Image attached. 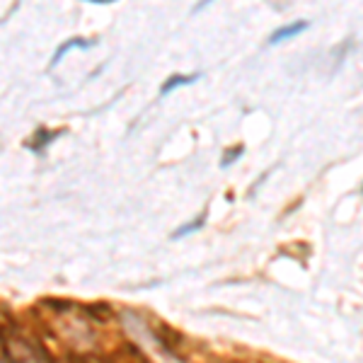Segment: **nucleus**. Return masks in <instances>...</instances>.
Segmentation results:
<instances>
[{
	"instance_id": "nucleus-1",
	"label": "nucleus",
	"mask_w": 363,
	"mask_h": 363,
	"mask_svg": "<svg viewBox=\"0 0 363 363\" xmlns=\"http://www.w3.org/2000/svg\"><path fill=\"white\" fill-rule=\"evenodd\" d=\"M308 27L310 25H308L306 20L294 22V25H286V27H279L277 32L269 37V44H281V42H286V39H291V37H298V34H303Z\"/></svg>"
},
{
	"instance_id": "nucleus-2",
	"label": "nucleus",
	"mask_w": 363,
	"mask_h": 363,
	"mask_svg": "<svg viewBox=\"0 0 363 363\" xmlns=\"http://www.w3.org/2000/svg\"><path fill=\"white\" fill-rule=\"evenodd\" d=\"M92 44H95V42H90V39H80V37L68 39L66 44H61V46H58V49H56L54 58H51V68H56L58 63H61V58H63V56H68L70 51H75V49H90Z\"/></svg>"
},
{
	"instance_id": "nucleus-3",
	"label": "nucleus",
	"mask_w": 363,
	"mask_h": 363,
	"mask_svg": "<svg viewBox=\"0 0 363 363\" xmlns=\"http://www.w3.org/2000/svg\"><path fill=\"white\" fill-rule=\"evenodd\" d=\"M199 78H201L199 73H191V75H169V78L165 80V85L160 87V95H162V97L172 95V92L177 90V87H184V85L196 83Z\"/></svg>"
},
{
	"instance_id": "nucleus-4",
	"label": "nucleus",
	"mask_w": 363,
	"mask_h": 363,
	"mask_svg": "<svg viewBox=\"0 0 363 363\" xmlns=\"http://www.w3.org/2000/svg\"><path fill=\"white\" fill-rule=\"evenodd\" d=\"M203 223H206V213H199L194 220H189V223H184L182 228H177V230L172 233V240H179V238H186V235H191V233H196V230H201Z\"/></svg>"
},
{
	"instance_id": "nucleus-5",
	"label": "nucleus",
	"mask_w": 363,
	"mask_h": 363,
	"mask_svg": "<svg viewBox=\"0 0 363 363\" xmlns=\"http://www.w3.org/2000/svg\"><path fill=\"white\" fill-rule=\"evenodd\" d=\"M242 155H245V145H233V148H228L225 153H223V160H220V167H223V169L233 167V165H235V162H238Z\"/></svg>"
},
{
	"instance_id": "nucleus-6",
	"label": "nucleus",
	"mask_w": 363,
	"mask_h": 363,
	"mask_svg": "<svg viewBox=\"0 0 363 363\" xmlns=\"http://www.w3.org/2000/svg\"><path fill=\"white\" fill-rule=\"evenodd\" d=\"M0 363H5V361H0Z\"/></svg>"
}]
</instances>
